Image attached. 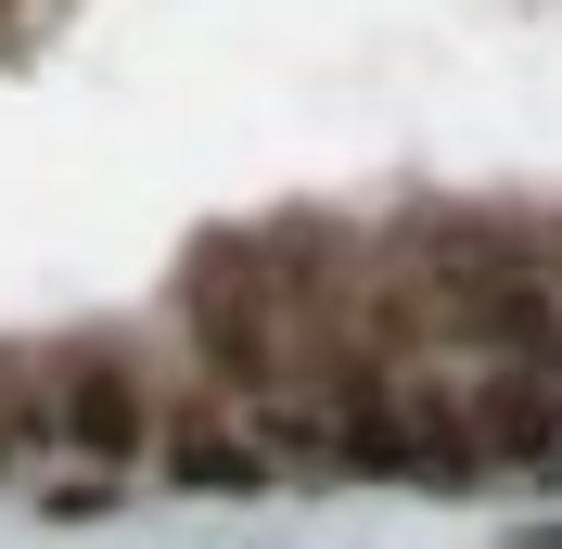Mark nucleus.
Instances as JSON below:
<instances>
[{"mask_svg":"<svg viewBox=\"0 0 562 549\" xmlns=\"http://www.w3.org/2000/svg\"><path fill=\"white\" fill-rule=\"evenodd\" d=\"M473 460H550V435H562V410H550V383L537 371H498V383H473Z\"/></svg>","mask_w":562,"mask_h":549,"instance_id":"1","label":"nucleus"},{"mask_svg":"<svg viewBox=\"0 0 562 549\" xmlns=\"http://www.w3.org/2000/svg\"><path fill=\"white\" fill-rule=\"evenodd\" d=\"M52 422H65L90 460H128V447H140V383L115 371V358H77L65 396H52Z\"/></svg>","mask_w":562,"mask_h":549,"instance_id":"2","label":"nucleus"},{"mask_svg":"<svg viewBox=\"0 0 562 549\" xmlns=\"http://www.w3.org/2000/svg\"><path fill=\"white\" fill-rule=\"evenodd\" d=\"M460 333H486V345H512V358H537L562 320H550V294H537L525 269H486V281H460Z\"/></svg>","mask_w":562,"mask_h":549,"instance_id":"3","label":"nucleus"},{"mask_svg":"<svg viewBox=\"0 0 562 549\" xmlns=\"http://www.w3.org/2000/svg\"><path fill=\"white\" fill-rule=\"evenodd\" d=\"M333 447H346V460H371V473H422L396 383H346V410H333Z\"/></svg>","mask_w":562,"mask_h":549,"instance_id":"4","label":"nucleus"},{"mask_svg":"<svg viewBox=\"0 0 562 549\" xmlns=\"http://www.w3.org/2000/svg\"><path fill=\"white\" fill-rule=\"evenodd\" d=\"M167 485H192V498H256V485H269V460H256V447H231V435H179V447H167Z\"/></svg>","mask_w":562,"mask_h":549,"instance_id":"5","label":"nucleus"},{"mask_svg":"<svg viewBox=\"0 0 562 549\" xmlns=\"http://www.w3.org/2000/svg\"><path fill=\"white\" fill-rule=\"evenodd\" d=\"M192 320H205V345H217V371H269V333H256V307L244 294H231V281H205V294H192Z\"/></svg>","mask_w":562,"mask_h":549,"instance_id":"6","label":"nucleus"},{"mask_svg":"<svg viewBox=\"0 0 562 549\" xmlns=\"http://www.w3.org/2000/svg\"><path fill=\"white\" fill-rule=\"evenodd\" d=\"M90 512H115V485H103V473H77V485H52V524H90Z\"/></svg>","mask_w":562,"mask_h":549,"instance_id":"7","label":"nucleus"}]
</instances>
